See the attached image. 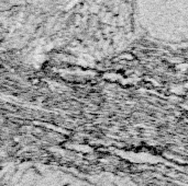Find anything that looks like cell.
Listing matches in <instances>:
<instances>
[{"label": "cell", "instance_id": "1", "mask_svg": "<svg viewBox=\"0 0 188 186\" xmlns=\"http://www.w3.org/2000/svg\"><path fill=\"white\" fill-rule=\"evenodd\" d=\"M0 186H117L109 177L86 176L43 163H20L8 168Z\"/></svg>", "mask_w": 188, "mask_h": 186}]
</instances>
